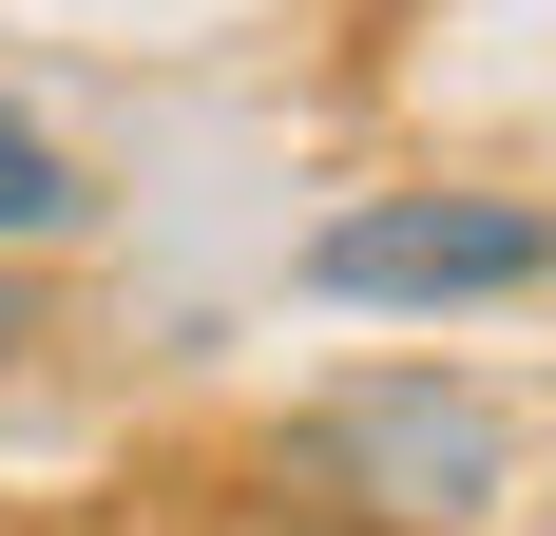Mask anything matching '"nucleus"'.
<instances>
[{
	"label": "nucleus",
	"mask_w": 556,
	"mask_h": 536,
	"mask_svg": "<svg viewBox=\"0 0 556 536\" xmlns=\"http://www.w3.org/2000/svg\"><path fill=\"white\" fill-rule=\"evenodd\" d=\"M307 288L327 307H500V288H556V212H518V192H365V212L307 230Z\"/></svg>",
	"instance_id": "obj_1"
},
{
	"label": "nucleus",
	"mask_w": 556,
	"mask_h": 536,
	"mask_svg": "<svg viewBox=\"0 0 556 536\" xmlns=\"http://www.w3.org/2000/svg\"><path fill=\"white\" fill-rule=\"evenodd\" d=\"M307 480L365 498V518H460V498H500V403L442 383V365H384L307 422Z\"/></svg>",
	"instance_id": "obj_2"
},
{
	"label": "nucleus",
	"mask_w": 556,
	"mask_h": 536,
	"mask_svg": "<svg viewBox=\"0 0 556 536\" xmlns=\"http://www.w3.org/2000/svg\"><path fill=\"white\" fill-rule=\"evenodd\" d=\"M77 212H97V192H77V154H58L20 97H0V250H58Z\"/></svg>",
	"instance_id": "obj_3"
}]
</instances>
